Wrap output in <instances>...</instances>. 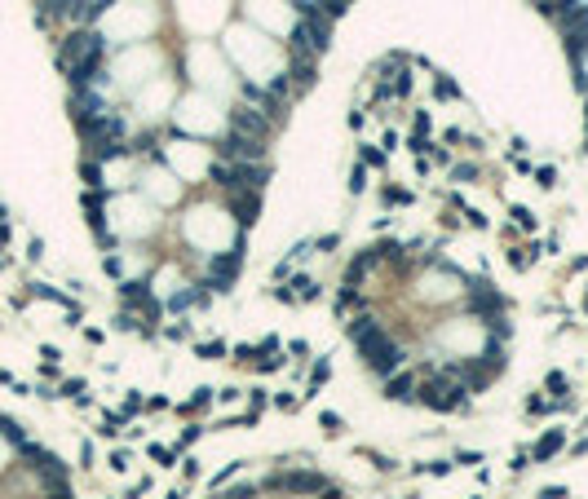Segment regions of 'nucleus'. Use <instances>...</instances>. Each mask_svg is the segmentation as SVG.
<instances>
[{
  "label": "nucleus",
  "instance_id": "f257e3e1",
  "mask_svg": "<svg viewBox=\"0 0 588 499\" xmlns=\"http://www.w3.org/2000/svg\"><path fill=\"white\" fill-rule=\"evenodd\" d=\"M328 40H332V18L310 0V5L301 9L296 31H292V58H310V62H314V53H323Z\"/></svg>",
  "mask_w": 588,
  "mask_h": 499
},
{
  "label": "nucleus",
  "instance_id": "f03ea898",
  "mask_svg": "<svg viewBox=\"0 0 588 499\" xmlns=\"http://www.w3.org/2000/svg\"><path fill=\"white\" fill-rule=\"evenodd\" d=\"M217 155L226 164H266V146H261L257 137H244V133H226V137L217 142Z\"/></svg>",
  "mask_w": 588,
  "mask_h": 499
},
{
  "label": "nucleus",
  "instance_id": "7ed1b4c3",
  "mask_svg": "<svg viewBox=\"0 0 588 499\" xmlns=\"http://www.w3.org/2000/svg\"><path fill=\"white\" fill-rule=\"evenodd\" d=\"M464 394H469L464 384H455V380H447V375H438V380H429L425 389H420L416 403H425V407H434V411H460V407H464Z\"/></svg>",
  "mask_w": 588,
  "mask_h": 499
},
{
  "label": "nucleus",
  "instance_id": "20e7f679",
  "mask_svg": "<svg viewBox=\"0 0 588 499\" xmlns=\"http://www.w3.org/2000/svg\"><path fill=\"white\" fill-rule=\"evenodd\" d=\"M239 265H244V252H239V243H235V252L208 257V265H203V283H208L212 291H226L239 278Z\"/></svg>",
  "mask_w": 588,
  "mask_h": 499
},
{
  "label": "nucleus",
  "instance_id": "39448f33",
  "mask_svg": "<svg viewBox=\"0 0 588 499\" xmlns=\"http://www.w3.org/2000/svg\"><path fill=\"white\" fill-rule=\"evenodd\" d=\"M469 310L478 314L482 323H491V319H504V296L496 291V283H487V278H473L469 287Z\"/></svg>",
  "mask_w": 588,
  "mask_h": 499
},
{
  "label": "nucleus",
  "instance_id": "423d86ee",
  "mask_svg": "<svg viewBox=\"0 0 588 499\" xmlns=\"http://www.w3.org/2000/svg\"><path fill=\"white\" fill-rule=\"evenodd\" d=\"M230 128L235 133H244V137H257V142H266V133H270V119H266V111H257L252 102H244V106H235L230 111Z\"/></svg>",
  "mask_w": 588,
  "mask_h": 499
},
{
  "label": "nucleus",
  "instance_id": "0eeeda50",
  "mask_svg": "<svg viewBox=\"0 0 588 499\" xmlns=\"http://www.w3.org/2000/svg\"><path fill=\"white\" fill-rule=\"evenodd\" d=\"M403 358H407L403 349L394 345V340H385V345H380V349H371V354H367L363 362H367V367H371V371L380 375V380H389V375H394V371L403 367Z\"/></svg>",
  "mask_w": 588,
  "mask_h": 499
},
{
  "label": "nucleus",
  "instance_id": "6e6552de",
  "mask_svg": "<svg viewBox=\"0 0 588 499\" xmlns=\"http://www.w3.org/2000/svg\"><path fill=\"white\" fill-rule=\"evenodd\" d=\"M230 208L239 217V226H252V221H257V212H261V194L257 190H235L230 194Z\"/></svg>",
  "mask_w": 588,
  "mask_h": 499
},
{
  "label": "nucleus",
  "instance_id": "1a4fd4ad",
  "mask_svg": "<svg viewBox=\"0 0 588 499\" xmlns=\"http://www.w3.org/2000/svg\"><path fill=\"white\" fill-rule=\"evenodd\" d=\"M385 398H389V403H416L420 384L412 380V375H389V380H385Z\"/></svg>",
  "mask_w": 588,
  "mask_h": 499
},
{
  "label": "nucleus",
  "instance_id": "9d476101",
  "mask_svg": "<svg viewBox=\"0 0 588 499\" xmlns=\"http://www.w3.org/2000/svg\"><path fill=\"white\" fill-rule=\"evenodd\" d=\"M111 5V0H76V5L67 9V18L76 22V27H89L93 18H102V9Z\"/></svg>",
  "mask_w": 588,
  "mask_h": 499
},
{
  "label": "nucleus",
  "instance_id": "9b49d317",
  "mask_svg": "<svg viewBox=\"0 0 588 499\" xmlns=\"http://www.w3.org/2000/svg\"><path fill=\"white\" fill-rule=\"evenodd\" d=\"M124 301H133L137 310H146V314H155V301H151V291H146V283H124Z\"/></svg>",
  "mask_w": 588,
  "mask_h": 499
},
{
  "label": "nucleus",
  "instance_id": "f8f14e48",
  "mask_svg": "<svg viewBox=\"0 0 588 499\" xmlns=\"http://www.w3.org/2000/svg\"><path fill=\"white\" fill-rule=\"evenodd\" d=\"M562 442H566V437H562V433L553 429V433H544V437L535 442V451H531V455H535V459H548V455H557V451H562Z\"/></svg>",
  "mask_w": 588,
  "mask_h": 499
},
{
  "label": "nucleus",
  "instance_id": "ddd939ff",
  "mask_svg": "<svg viewBox=\"0 0 588 499\" xmlns=\"http://www.w3.org/2000/svg\"><path fill=\"white\" fill-rule=\"evenodd\" d=\"M279 486H287V491H319L323 477H314V473H292V477H279Z\"/></svg>",
  "mask_w": 588,
  "mask_h": 499
},
{
  "label": "nucleus",
  "instance_id": "4468645a",
  "mask_svg": "<svg viewBox=\"0 0 588 499\" xmlns=\"http://www.w3.org/2000/svg\"><path fill=\"white\" fill-rule=\"evenodd\" d=\"M376 327H380V323H376V319H371V314H358V319H354L350 327H345V332H350V340H354V345H358V340H363L367 332H376Z\"/></svg>",
  "mask_w": 588,
  "mask_h": 499
},
{
  "label": "nucleus",
  "instance_id": "2eb2a0df",
  "mask_svg": "<svg viewBox=\"0 0 588 499\" xmlns=\"http://www.w3.org/2000/svg\"><path fill=\"white\" fill-rule=\"evenodd\" d=\"M292 287H296V291H292L296 301H314V296H319V283H314V278H296Z\"/></svg>",
  "mask_w": 588,
  "mask_h": 499
},
{
  "label": "nucleus",
  "instance_id": "dca6fc26",
  "mask_svg": "<svg viewBox=\"0 0 588 499\" xmlns=\"http://www.w3.org/2000/svg\"><path fill=\"white\" fill-rule=\"evenodd\" d=\"M314 5H319V9H323V14H328V18H341L345 9H350V0H314Z\"/></svg>",
  "mask_w": 588,
  "mask_h": 499
},
{
  "label": "nucleus",
  "instance_id": "f3484780",
  "mask_svg": "<svg viewBox=\"0 0 588 499\" xmlns=\"http://www.w3.org/2000/svg\"><path fill=\"white\" fill-rule=\"evenodd\" d=\"M385 203H412V190H385Z\"/></svg>",
  "mask_w": 588,
  "mask_h": 499
},
{
  "label": "nucleus",
  "instance_id": "a211bd4d",
  "mask_svg": "<svg viewBox=\"0 0 588 499\" xmlns=\"http://www.w3.org/2000/svg\"><path fill=\"white\" fill-rule=\"evenodd\" d=\"M363 164H376V168H380V164H385V155L371 151V146H363Z\"/></svg>",
  "mask_w": 588,
  "mask_h": 499
},
{
  "label": "nucleus",
  "instance_id": "6ab92c4d",
  "mask_svg": "<svg viewBox=\"0 0 588 499\" xmlns=\"http://www.w3.org/2000/svg\"><path fill=\"white\" fill-rule=\"evenodd\" d=\"M509 261H513V270H526V265H531V252H513Z\"/></svg>",
  "mask_w": 588,
  "mask_h": 499
},
{
  "label": "nucleus",
  "instance_id": "aec40b11",
  "mask_svg": "<svg viewBox=\"0 0 588 499\" xmlns=\"http://www.w3.org/2000/svg\"><path fill=\"white\" fill-rule=\"evenodd\" d=\"M548 389H557V394H566V375H562V371H553V375H548Z\"/></svg>",
  "mask_w": 588,
  "mask_h": 499
},
{
  "label": "nucleus",
  "instance_id": "412c9836",
  "mask_svg": "<svg viewBox=\"0 0 588 499\" xmlns=\"http://www.w3.org/2000/svg\"><path fill=\"white\" fill-rule=\"evenodd\" d=\"M363 186H367V173H363V168H354V181H350V190L358 194V190H363Z\"/></svg>",
  "mask_w": 588,
  "mask_h": 499
},
{
  "label": "nucleus",
  "instance_id": "4be33fe9",
  "mask_svg": "<svg viewBox=\"0 0 588 499\" xmlns=\"http://www.w3.org/2000/svg\"><path fill=\"white\" fill-rule=\"evenodd\" d=\"M535 177H539V186H553V181H557V173H553V168H539Z\"/></svg>",
  "mask_w": 588,
  "mask_h": 499
},
{
  "label": "nucleus",
  "instance_id": "5701e85b",
  "mask_svg": "<svg viewBox=\"0 0 588 499\" xmlns=\"http://www.w3.org/2000/svg\"><path fill=\"white\" fill-rule=\"evenodd\" d=\"M438 97H455V84L451 80H438Z\"/></svg>",
  "mask_w": 588,
  "mask_h": 499
},
{
  "label": "nucleus",
  "instance_id": "b1692460",
  "mask_svg": "<svg viewBox=\"0 0 588 499\" xmlns=\"http://www.w3.org/2000/svg\"><path fill=\"white\" fill-rule=\"evenodd\" d=\"M584 151H588V146H584Z\"/></svg>",
  "mask_w": 588,
  "mask_h": 499
},
{
  "label": "nucleus",
  "instance_id": "393cba45",
  "mask_svg": "<svg viewBox=\"0 0 588 499\" xmlns=\"http://www.w3.org/2000/svg\"><path fill=\"white\" fill-rule=\"evenodd\" d=\"M584 115H588V111H584Z\"/></svg>",
  "mask_w": 588,
  "mask_h": 499
}]
</instances>
